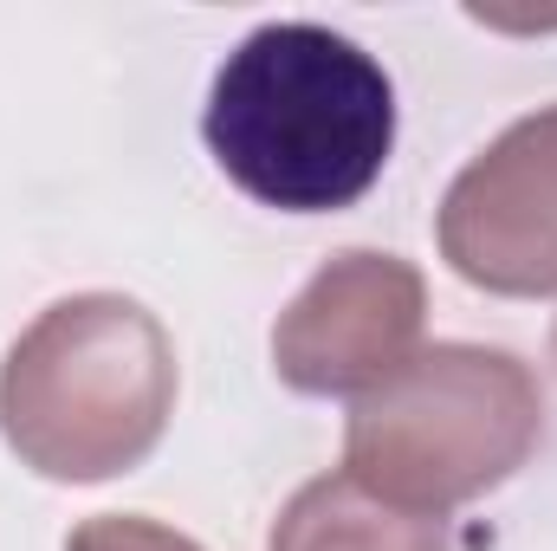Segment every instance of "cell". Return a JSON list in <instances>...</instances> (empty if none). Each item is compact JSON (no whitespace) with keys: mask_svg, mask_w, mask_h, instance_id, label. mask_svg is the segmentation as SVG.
<instances>
[{"mask_svg":"<svg viewBox=\"0 0 557 551\" xmlns=\"http://www.w3.org/2000/svg\"><path fill=\"white\" fill-rule=\"evenodd\" d=\"M201 137L260 208L337 215L389 169L396 85L357 39L318 20H273L221 59Z\"/></svg>","mask_w":557,"mask_h":551,"instance_id":"6da1fadb","label":"cell"},{"mask_svg":"<svg viewBox=\"0 0 557 551\" xmlns=\"http://www.w3.org/2000/svg\"><path fill=\"white\" fill-rule=\"evenodd\" d=\"M65 551H208V546L162 526V519H143V513H98V519L72 526Z\"/></svg>","mask_w":557,"mask_h":551,"instance_id":"52a82bcc","label":"cell"},{"mask_svg":"<svg viewBox=\"0 0 557 551\" xmlns=\"http://www.w3.org/2000/svg\"><path fill=\"white\" fill-rule=\"evenodd\" d=\"M267 551H454V539H447V519L389 506L383 493H370L337 467L305 480L278 506Z\"/></svg>","mask_w":557,"mask_h":551,"instance_id":"8992f818","label":"cell"},{"mask_svg":"<svg viewBox=\"0 0 557 551\" xmlns=\"http://www.w3.org/2000/svg\"><path fill=\"white\" fill-rule=\"evenodd\" d=\"M175 415V344L124 292L46 305L0 364V441L59 487L143 467Z\"/></svg>","mask_w":557,"mask_h":551,"instance_id":"7a4b0ae2","label":"cell"},{"mask_svg":"<svg viewBox=\"0 0 557 551\" xmlns=\"http://www.w3.org/2000/svg\"><path fill=\"white\" fill-rule=\"evenodd\" d=\"M428 279L383 247H344L273 318V370L298 396H370L421 351Z\"/></svg>","mask_w":557,"mask_h":551,"instance_id":"277c9868","label":"cell"},{"mask_svg":"<svg viewBox=\"0 0 557 551\" xmlns=\"http://www.w3.org/2000/svg\"><path fill=\"white\" fill-rule=\"evenodd\" d=\"M545 441V383L499 344H421L350 403L344 474L389 506L447 519L506 487Z\"/></svg>","mask_w":557,"mask_h":551,"instance_id":"3957f363","label":"cell"},{"mask_svg":"<svg viewBox=\"0 0 557 551\" xmlns=\"http://www.w3.org/2000/svg\"><path fill=\"white\" fill-rule=\"evenodd\" d=\"M552 377H557V325H552Z\"/></svg>","mask_w":557,"mask_h":551,"instance_id":"ba28073f","label":"cell"},{"mask_svg":"<svg viewBox=\"0 0 557 551\" xmlns=\"http://www.w3.org/2000/svg\"><path fill=\"white\" fill-rule=\"evenodd\" d=\"M434 241L493 298H557V105L506 124L441 195Z\"/></svg>","mask_w":557,"mask_h":551,"instance_id":"5b68a950","label":"cell"}]
</instances>
